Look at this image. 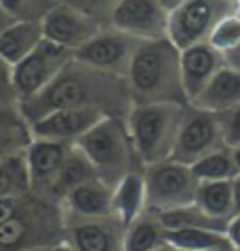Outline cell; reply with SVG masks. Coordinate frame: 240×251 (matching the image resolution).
<instances>
[{
  "label": "cell",
  "instance_id": "1",
  "mask_svg": "<svg viewBox=\"0 0 240 251\" xmlns=\"http://www.w3.org/2000/svg\"><path fill=\"white\" fill-rule=\"evenodd\" d=\"M74 106H98L109 115H117L125 106H134L130 96L128 79L113 75L72 58L62 73L36 96L17 102L24 119L34 124L60 109Z\"/></svg>",
  "mask_w": 240,
  "mask_h": 251
},
{
  "label": "cell",
  "instance_id": "14",
  "mask_svg": "<svg viewBox=\"0 0 240 251\" xmlns=\"http://www.w3.org/2000/svg\"><path fill=\"white\" fill-rule=\"evenodd\" d=\"M104 113L98 106H74V109H60L45 115L39 122L30 124L32 139H49V141H64L77 143L81 136L104 119Z\"/></svg>",
  "mask_w": 240,
  "mask_h": 251
},
{
  "label": "cell",
  "instance_id": "38",
  "mask_svg": "<svg viewBox=\"0 0 240 251\" xmlns=\"http://www.w3.org/2000/svg\"><path fill=\"white\" fill-rule=\"evenodd\" d=\"M234 206H236V215H240V175L234 179Z\"/></svg>",
  "mask_w": 240,
  "mask_h": 251
},
{
  "label": "cell",
  "instance_id": "21",
  "mask_svg": "<svg viewBox=\"0 0 240 251\" xmlns=\"http://www.w3.org/2000/svg\"><path fill=\"white\" fill-rule=\"evenodd\" d=\"M96 168L92 166V162L87 160V155L81 151L77 147V143H74V147L71 149V153H68L66 162L62 164L58 177L49 187V194L47 198H53V200H64V196L71 190H74L77 185L85 183V181L90 179H96Z\"/></svg>",
  "mask_w": 240,
  "mask_h": 251
},
{
  "label": "cell",
  "instance_id": "30",
  "mask_svg": "<svg viewBox=\"0 0 240 251\" xmlns=\"http://www.w3.org/2000/svg\"><path fill=\"white\" fill-rule=\"evenodd\" d=\"M219 119H221V130H223L225 147H230V149L240 147V104L236 109L219 115Z\"/></svg>",
  "mask_w": 240,
  "mask_h": 251
},
{
  "label": "cell",
  "instance_id": "6",
  "mask_svg": "<svg viewBox=\"0 0 240 251\" xmlns=\"http://www.w3.org/2000/svg\"><path fill=\"white\" fill-rule=\"evenodd\" d=\"M240 0H183L168 17V39L176 49H187L211 39L219 22L238 15Z\"/></svg>",
  "mask_w": 240,
  "mask_h": 251
},
{
  "label": "cell",
  "instance_id": "39",
  "mask_svg": "<svg viewBox=\"0 0 240 251\" xmlns=\"http://www.w3.org/2000/svg\"><path fill=\"white\" fill-rule=\"evenodd\" d=\"M160 2H162L164 7H166V9L170 11V9H174L176 4H179V2H183V0H160Z\"/></svg>",
  "mask_w": 240,
  "mask_h": 251
},
{
  "label": "cell",
  "instance_id": "18",
  "mask_svg": "<svg viewBox=\"0 0 240 251\" xmlns=\"http://www.w3.org/2000/svg\"><path fill=\"white\" fill-rule=\"evenodd\" d=\"M68 215L74 217H111L113 213V187L104 181L90 179L77 185L64 196Z\"/></svg>",
  "mask_w": 240,
  "mask_h": 251
},
{
  "label": "cell",
  "instance_id": "24",
  "mask_svg": "<svg viewBox=\"0 0 240 251\" xmlns=\"http://www.w3.org/2000/svg\"><path fill=\"white\" fill-rule=\"evenodd\" d=\"M30 143H32V132L22 111L2 106L0 109V162L26 151Z\"/></svg>",
  "mask_w": 240,
  "mask_h": 251
},
{
  "label": "cell",
  "instance_id": "9",
  "mask_svg": "<svg viewBox=\"0 0 240 251\" xmlns=\"http://www.w3.org/2000/svg\"><path fill=\"white\" fill-rule=\"evenodd\" d=\"M221 147H225V141L219 115L187 106L170 160L192 166L200 158L217 151Z\"/></svg>",
  "mask_w": 240,
  "mask_h": 251
},
{
  "label": "cell",
  "instance_id": "3",
  "mask_svg": "<svg viewBox=\"0 0 240 251\" xmlns=\"http://www.w3.org/2000/svg\"><path fill=\"white\" fill-rule=\"evenodd\" d=\"M77 147L96 168L98 179L113 190L123 177L144 166L136 153L128 122L117 115H106L104 119H100L90 132H85L77 141Z\"/></svg>",
  "mask_w": 240,
  "mask_h": 251
},
{
  "label": "cell",
  "instance_id": "31",
  "mask_svg": "<svg viewBox=\"0 0 240 251\" xmlns=\"http://www.w3.org/2000/svg\"><path fill=\"white\" fill-rule=\"evenodd\" d=\"M64 2H68L71 7L79 9V11H83V13H87L98 22L104 13H109V17H111V11L117 4V0H64Z\"/></svg>",
  "mask_w": 240,
  "mask_h": 251
},
{
  "label": "cell",
  "instance_id": "12",
  "mask_svg": "<svg viewBox=\"0 0 240 251\" xmlns=\"http://www.w3.org/2000/svg\"><path fill=\"white\" fill-rule=\"evenodd\" d=\"M41 24L45 39L58 43L71 51H77L85 43H90L98 32H102L94 17L71 7L68 2L55 4V7L45 11Z\"/></svg>",
  "mask_w": 240,
  "mask_h": 251
},
{
  "label": "cell",
  "instance_id": "15",
  "mask_svg": "<svg viewBox=\"0 0 240 251\" xmlns=\"http://www.w3.org/2000/svg\"><path fill=\"white\" fill-rule=\"evenodd\" d=\"M74 143L49 141V139H32L26 149V162L32 181V192L39 196H47L49 187L58 177L62 164L66 162Z\"/></svg>",
  "mask_w": 240,
  "mask_h": 251
},
{
  "label": "cell",
  "instance_id": "23",
  "mask_svg": "<svg viewBox=\"0 0 240 251\" xmlns=\"http://www.w3.org/2000/svg\"><path fill=\"white\" fill-rule=\"evenodd\" d=\"M195 204L204 209L208 215L221 222H232L236 215L234 206V179L227 181H200Z\"/></svg>",
  "mask_w": 240,
  "mask_h": 251
},
{
  "label": "cell",
  "instance_id": "41",
  "mask_svg": "<svg viewBox=\"0 0 240 251\" xmlns=\"http://www.w3.org/2000/svg\"><path fill=\"white\" fill-rule=\"evenodd\" d=\"M155 251H174V247H172V245H164V247L155 249Z\"/></svg>",
  "mask_w": 240,
  "mask_h": 251
},
{
  "label": "cell",
  "instance_id": "25",
  "mask_svg": "<svg viewBox=\"0 0 240 251\" xmlns=\"http://www.w3.org/2000/svg\"><path fill=\"white\" fill-rule=\"evenodd\" d=\"M155 217L166 230H183V228H208V230H219L227 232V222L211 217L204 209L198 204H187V206H176V209L166 211H155Z\"/></svg>",
  "mask_w": 240,
  "mask_h": 251
},
{
  "label": "cell",
  "instance_id": "13",
  "mask_svg": "<svg viewBox=\"0 0 240 251\" xmlns=\"http://www.w3.org/2000/svg\"><path fill=\"white\" fill-rule=\"evenodd\" d=\"M66 243L72 251H119L123 247L121 228L117 215L111 217H64Z\"/></svg>",
  "mask_w": 240,
  "mask_h": 251
},
{
  "label": "cell",
  "instance_id": "26",
  "mask_svg": "<svg viewBox=\"0 0 240 251\" xmlns=\"http://www.w3.org/2000/svg\"><path fill=\"white\" fill-rule=\"evenodd\" d=\"M166 243V228L160 219L153 217H138L123 232V251H155Z\"/></svg>",
  "mask_w": 240,
  "mask_h": 251
},
{
  "label": "cell",
  "instance_id": "32",
  "mask_svg": "<svg viewBox=\"0 0 240 251\" xmlns=\"http://www.w3.org/2000/svg\"><path fill=\"white\" fill-rule=\"evenodd\" d=\"M0 102L9 106L11 102H17V94L13 85V66L0 55Z\"/></svg>",
  "mask_w": 240,
  "mask_h": 251
},
{
  "label": "cell",
  "instance_id": "27",
  "mask_svg": "<svg viewBox=\"0 0 240 251\" xmlns=\"http://www.w3.org/2000/svg\"><path fill=\"white\" fill-rule=\"evenodd\" d=\"M30 192H32V181H30L26 151L0 162V198L28 196Z\"/></svg>",
  "mask_w": 240,
  "mask_h": 251
},
{
  "label": "cell",
  "instance_id": "4",
  "mask_svg": "<svg viewBox=\"0 0 240 251\" xmlns=\"http://www.w3.org/2000/svg\"><path fill=\"white\" fill-rule=\"evenodd\" d=\"M185 113L183 104H134L130 109V136L144 166L170 160Z\"/></svg>",
  "mask_w": 240,
  "mask_h": 251
},
{
  "label": "cell",
  "instance_id": "28",
  "mask_svg": "<svg viewBox=\"0 0 240 251\" xmlns=\"http://www.w3.org/2000/svg\"><path fill=\"white\" fill-rule=\"evenodd\" d=\"M192 171L200 181H227L238 177V166L234 160V151L230 147H221L217 151L200 158L192 164Z\"/></svg>",
  "mask_w": 240,
  "mask_h": 251
},
{
  "label": "cell",
  "instance_id": "7",
  "mask_svg": "<svg viewBox=\"0 0 240 251\" xmlns=\"http://www.w3.org/2000/svg\"><path fill=\"white\" fill-rule=\"evenodd\" d=\"M144 187H147V204L153 211L176 209L195 202L200 179L192 166L174 160L157 162L144 166Z\"/></svg>",
  "mask_w": 240,
  "mask_h": 251
},
{
  "label": "cell",
  "instance_id": "33",
  "mask_svg": "<svg viewBox=\"0 0 240 251\" xmlns=\"http://www.w3.org/2000/svg\"><path fill=\"white\" fill-rule=\"evenodd\" d=\"M26 198L28 196H7V198H0V226L7 224L9 219H13L17 213L22 211Z\"/></svg>",
  "mask_w": 240,
  "mask_h": 251
},
{
  "label": "cell",
  "instance_id": "2",
  "mask_svg": "<svg viewBox=\"0 0 240 251\" xmlns=\"http://www.w3.org/2000/svg\"><path fill=\"white\" fill-rule=\"evenodd\" d=\"M132 104H183L189 100L181 79V49L168 36L143 41L128 68Z\"/></svg>",
  "mask_w": 240,
  "mask_h": 251
},
{
  "label": "cell",
  "instance_id": "22",
  "mask_svg": "<svg viewBox=\"0 0 240 251\" xmlns=\"http://www.w3.org/2000/svg\"><path fill=\"white\" fill-rule=\"evenodd\" d=\"M166 243L174 249L185 251H238L230 241L227 232L208 228H183L166 230Z\"/></svg>",
  "mask_w": 240,
  "mask_h": 251
},
{
  "label": "cell",
  "instance_id": "20",
  "mask_svg": "<svg viewBox=\"0 0 240 251\" xmlns=\"http://www.w3.org/2000/svg\"><path fill=\"white\" fill-rule=\"evenodd\" d=\"M147 204V187H144V175L130 173L128 177L119 181V185L113 190V213L119 217L125 228L136 222L143 215V209Z\"/></svg>",
  "mask_w": 240,
  "mask_h": 251
},
{
  "label": "cell",
  "instance_id": "42",
  "mask_svg": "<svg viewBox=\"0 0 240 251\" xmlns=\"http://www.w3.org/2000/svg\"><path fill=\"white\" fill-rule=\"evenodd\" d=\"M174 251H185V249H174Z\"/></svg>",
  "mask_w": 240,
  "mask_h": 251
},
{
  "label": "cell",
  "instance_id": "35",
  "mask_svg": "<svg viewBox=\"0 0 240 251\" xmlns=\"http://www.w3.org/2000/svg\"><path fill=\"white\" fill-rule=\"evenodd\" d=\"M227 236L234 243V247L240 251V215H234L230 226H227Z\"/></svg>",
  "mask_w": 240,
  "mask_h": 251
},
{
  "label": "cell",
  "instance_id": "34",
  "mask_svg": "<svg viewBox=\"0 0 240 251\" xmlns=\"http://www.w3.org/2000/svg\"><path fill=\"white\" fill-rule=\"evenodd\" d=\"M0 7L13 15L15 20H20L24 15V11H26V0H0Z\"/></svg>",
  "mask_w": 240,
  "mask_h": 251
},
{
  "label": "cell",
  "instance_id": "36",
  "mask_svg": "<svg viewBox=\"0 0 240 251\" xmlns=\"http://www.w3.org/2000/svg\"><path fill=\"white\" fill-rule=\"evenodd\" d=\"M22 251H72V247L66 241L53 243V245H43V247H32V249H22Z\"/></svg>",
  "mask_w": 240,
  "mask_h": 251
},
{
  "label": "cell",
  "instance_id": "16",
  "mask_svg": "<svg viewBox=\"0 0 240 251\" xmlns=\"http://www.w3.org/2000/svg\"><path fill=\"white\" fill-rule=\"evenodd\" d=\"M223 68V51H219L208 41L192 45L181 51V79L183 90L189 104L198 98L206 83L215 77V73Z\"/></svg>",
  "mask_w": 240,
  "mask_h": 251
},
{
  "label": "cell",
  "instance_id": "40",
  "mask_svg": "<svg viewBox=\"0 0 240 251\" xmlns=\"http://www.w3.org/2000/svg\"><path fill=\"white\" fill-rule=\"evenodd\" d=\"M232 151H234V160H236V166H238V173H240V147L232 149Z\"/></svg>",
  "mask_w": 240,
  "mask_h": 251
},
{
  "label": "cell",
  "instance_id": "17",
  "mask_svg": "<svg viewBox=\"0 0 240 251\" xmlns=\"http://www.w3.org/2000/svg\"><path fill=\"white\" fill-rule=\"evenodd\" d=\"M238 104H240V71L223 66L215 73V77L208 81L206 87L198 94V98L189 106L215 113V115H223V113L236 109Z\"/></svg>",
  "mask_w": 240,
  "mask_h": 251
},
{
  "label": "cell",
  "instance_id": "5",
  "mask_svg": "<svg viewBox=\"0 0 240 251\" xmlns=\"http://www.w3.org/2000/svg\"><path fill=\"white\" fill-rule=\"evenodd\" d=\"M66 241V224L62 211L49 200L24 202L13 219L0 226V249L22 251Z\"/></svg>",
  "mask_w": 240,
  "mask_h": 251
},
{
  "label": "cell",
  "instance_id": "8",
  "mask_svg": "<svg viewBox=\"0 0 240 251\" xmlns=\"http://www.w3.org/2000/svg\"><path fill=\"white\" fill-rule=\"evenodd\" d=\"M72 58L74 51L49 39H43L41 45L32 53L13 66V85L17 94V102L32 98L45 90Z\"/></svg>",
  "mask_w": 240,
  "mask_h": 251
},
{
  "label": "cell",
  "instance_id": "11",
  "mask_svg": "<svg viewBox=\"0 0 240 251\" xmlns=\"http://www.w3.org/2000/svg\"><path fill=\"white\" fill-rule=\"evenodd\" d=\"M141 43L143 41L136 36H130L113 28L111 32H98L90 43H85L83 47L74 51V58L83 64L100 68V71L125 77L130 62Z\"/></svg>",
  "mask_w": 240,
  "mask_h": 251
},
{
  "label": "cell",
  "instance_id": "37",
  "mask_svg": "<svg viewBox=\"0 0 240 251\" xmlns=\"http://www.w3.org/2000/svg\"><path fill=\"white\" fill-rule=\"evenodd\" d=\"M17 20L11 13H7L2 7H0V36H2L4 32H7V28L11 26V24H15Z\"/></svg>",
  "mask_w": 240,
  "mask_h": 251
},
{
  "label": "cell",
  "instance_id": "29",
  "mask_svg": "<svg viewBox=\"0 0 240 251\" xmlns=\"http://www.w3.org/2000/svg\"><path fill=\"white\" fill-rule=\"evenodd\" d=\"M208 43L217 47L219 51H225V49L236 47L240 43V17L238 15H230V17H225L223 22H219L217 28L213 30Z\"/></svg>",
  "mask_w": 240,
  "mask_h": 251
},
{
  "label": "cell",
  "instance_id": "10",
  "mask_svg": "<svg viewBox=\"0 0 240 251\" xmlns=\"http://www.w3.org/2000/svg\"><path fill=\"white\" fill-rule=\"evenodd\" d=\"M168 17L170 11L160 0H117L111 26L141 41H153L168 36Z\"/></svg>",
  "mask_w": 240,
  "mask_h": 251
},
{
  "label": "cell",
  "instance_id": "19",
  "mask_svg": "<svg viewBox=\"0 0 240 251\" xmlns=\"http://www.w3.org/2000/svg\"><path fill=\"white\" fill-rule=\"evenodd\" d=\"M45 39L43 34V24L36 20H17L7 28V32L0 36V55L9 62L11 66L30 55L41 41Z\"/></svg>",
  "mask_w": 240,
  "mask_h": 251
}]
</instances>
